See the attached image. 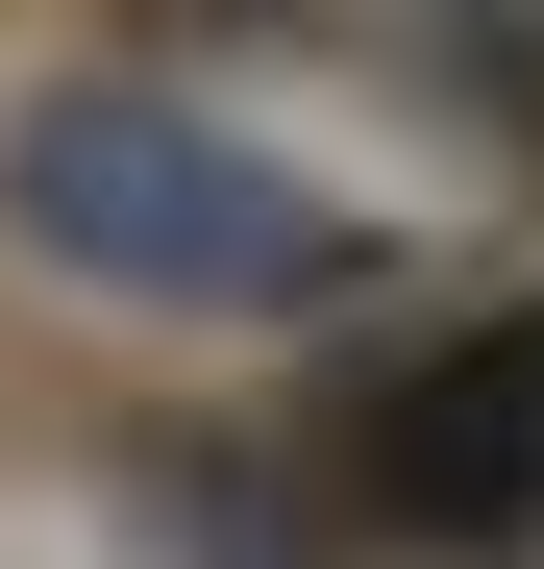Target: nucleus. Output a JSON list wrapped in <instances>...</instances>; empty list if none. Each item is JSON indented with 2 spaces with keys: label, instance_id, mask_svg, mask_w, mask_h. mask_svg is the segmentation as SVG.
<instances>
[{
  "label": "nucleus",
  "instance_id": "nucleus-2",
  "mask_svg": "<svg viewBox=\"0 0 544 569\" xmlns=\"http://www.w3.org/2000/svg\"><path fill=\"white\" fill-rule=\"evenodd\" d=\"M372 520L396 545H544V298L445 322L372 397Z\"/></svg>",
  "mask_w": 544,
  "mask_h": 569
},
{
  "label": "nucleus",
  "instance_id": "nucleus-1",
  "mask_svg": "<svg viewBox=\"0 0 544 569\" xmlns=\"http://www.w3.org/2000/svg\"><path fill=\"white\" fill-rule=\"evenodd\" d=\"M0 223L50 272H100V298H173V322H272V298H346V248L298 199V149H248L223 100H173V74H50L26 124H0Z\"/></svg>",
  "mask_w": 544,
  "mask_h": 569
}]
</instances>
